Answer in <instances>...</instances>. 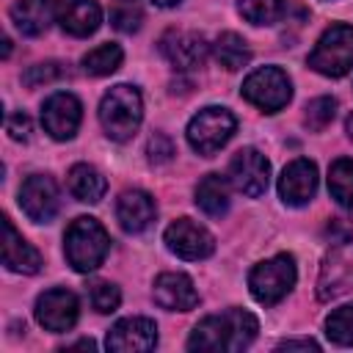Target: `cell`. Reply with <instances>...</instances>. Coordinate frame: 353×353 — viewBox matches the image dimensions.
I'll use <instances>...</instances> for the list:
<instances>
[{
    "label": "cell",
    "mask_w": 353,
    "mask_h": 353,
    "mask_svg": "<svg viewBox=\"0 0 353 353\" xmlns=\"http://www.w3.org/2000/svg\"><path fill=\"white\" fill-rule=\"evenodd\" d=\"M77 314H80V303H77V295L69 290L55 287L41 292L36 301V320L47 331H55V334L69 331L77 323Z\"/></svg>",
    "instance_id": "obj_13"
},
{
    "label": "cell",
    "mask_w": 353,
    "mask_h": 353,
    "mask_svg": "<svg viewBox=\"0 0 353 353\" xmlns=\"http://www.w3.org/2000/svg\"><path fill=\"white\" fill-rule=\"evenodd\" d=\"M6 130H8V135L14 141H28L30 138V119H28V113H11L6 119Z\"/></svg>",
    "instance_id": "obj_34"
},
{
    "label": "cell",
    "mask_w": 353,
    "mask_h": 353,
    "mask_svg": "<svg viewBox=\"0 0 353 353\" xmlns=\"http://www.w3.org/2000/svg\"><path fill=\"white\" fill-rule=\"evenodd\" d=\"M160 50L176 69H196L207 58V41L193 30H168L160 41Z\"/></svg>",
    "instance_id": "obj_16"
},
{
    "label": "cell",
    "mask_w": 353,
    "mask_h": 353,
    "mask_svg": "<svg viewBox=\"0 0 353 353\" xmlns=\"http://www.w3.org/2000/svg\"><path fill=\"white\" fill-rule=\"evenodd\" d=\"M295 259L290 254H279V256H270L265 262H259L251 273H248V287H251V295L265 303V306H273L279 303L295 284Z\"/></svg>",
    "instance_id": "obj_5"
},
{
    "label": "cell",
    "mask_w": 353,
    "mask_h": 353,
    "mask_svg": "<svg viewBox=\"0 0 353 353\" xmlns=\"http://www.w3.org/2000/svg\"><path fill=\"white\" fill-rule=\"evenodd\" d=\"M108 350L116 353H143L157 345V325L149 317H124L119 320L105 339Z\"/></svg>",
    "instance_id": "obj_14"
},
{
    "label": "cell",
    "mask_w": 353,
    "mask_h": 353,
    "mask_svg": "<svg viewBox=\"0 0 353 353\" xmlns=\"http://www.w3.org/2000/svg\"><path fill=\"white\" fill-rule=\"evenodd\" d=\"M61 77H69V72H66V66L58 63V61L36 63V66H30V69L22 74L25 85H30V88H36V85H41V83H55V80H61Z\"/></svg>",
    "instance_id": "obj_32"
},
{
    "label": "cell",
    "mask_w": 353,
    "mask_h": 353,
    "mask_svg": "<svg viewBox=\"0 0 353 353\" xmlns=\"http://www.w3.org/2000/svg\"><path fill=\"white\" fill-rule=\"evenodd\" d=\"M353 290V240H336L320 265L317 298L331 301Z\"/></svg>",
    "instance_id": "obj_8"
},
{
    "label": "cell",
    "mask_w": 353,
    "mask_h": 353,
    "mask_svg": "<svg viewBox=\"0 0 353 353\" xmlns=\"http://www.w3.org/2000/svg\"><path fill=\"white\" fill-rule=\"evenodd\" d=\"M80 119H83V105L77 97H72L66 91L47 97L41 105V124L55 141H69L77 132Z\"/></svg>",
    "instance_id": "obj_12"
},
{
    "label": "cell",
    "mask_w": 353,
    "mask_h": 353,
    "mask_svg": "<svg viewBox=\"0 0 353 353\" xmlns=\"http://www.w3.org/2000/svg\"><path fill=\"white\" fill-rule=\"evenodd\" d=\"M234 127H237V119L226 108L210 105V108L199 110L190 119V124H188V143L199 154L210 157L234 135Z\"/></svg>",
    "instance_id": "obj_6"
},
{
    "label": "cell",
    "mask_w": 353,
    "mask_h": 353,
    "mask_svg": "<svg viewBox=\"0 0 353 353\" xmlns=\"http://www.w3.org/2000/svg\"><path fill=\"white\" fill-rule=\"evenodd\" d=\"M243 97L265 113L281 110L292 97V83L279 66H262L243 80Z\"/></svg>",
    "instance_id": "obj_7"
},
{
    "label": "cell",
    "mask_w": 353,
    "mask_h": 353,
    "mask_svg": "<svg viewBox=\"0 0 353 353\" xmlns=\"http://www.w3.org/2000/svg\"><path fill=\"white\" fill-rule=\"evenodd\" d=\"M110 22L121 33H135L143 22V11L138 0H113L110 3Z\"/></svg>",
    "instance_id": "obj_28"
},
{
    "label": "cell",
    "mask_w": 353,
    "mask_h": 353,
    "mask_svg": "<svg viewBox=\"0 0 353 353\" xmlns=\"http://www.w3.org/2000/svg\"><path fill=\"white\" fill-rule=\"evenodd\" d=\"M345 130H347V135H350V141H353V113L347 116V121H345Z\"/></svg>",
    "instance_id": "obj_37"
},
{
    "label": "cell",
    "mask_w": 353,
    "mask_h": 353,
    "mask_svg": "<svg viewBox=\"0 0 353 353\" xmlns=\"http://www.w3.org/2000/svg\"><path fill=\"white\" fill-rule=\"evenodd\" d=\"M314 190H317V165L306 157L292 160L279 176V196L290 207H301L312 201Z\"/></svg>",
    "instance_id": "obj_15"
},
{
    "label": "cell",
    "mask_w": 353,
    "mask_h": 353,
    "mask_svg": "<svg viewBox=\"0 0 353 353\" xmlns=\"http://www.w3.org/2000/svg\"><path fill=\"white\" fill-rule=\"evenodd\" d=\"M320 345L312 339H284L279 342V350H317Z\"/></svg>",
    "instance_id": "obj_35"
},
{
    "label": "cell",
    "mask_w": 353,
    "mask_h": 353,
    "mask_svg": "<svg viewBox=\"0 0 353 353\" xmlns=\"http://www.w3.org/2000/svg\"><path fill=\"white\" fill-rule=\"evenodd\" d=\"M152 3H157V6H163V8H171V6H176V3H182V0H152Z\"/></svg>",
    "instance_id": "obj_36"
},
{
    "label": "cell",
    "mask_w": 353,
    "mask_h": 353,
    "mask_svg": "<svg viewBox=\"0 0 353 353\" xmlns=\"http://www.w3.org/2000/svg\"><path fill=\"white\" fill-rule=\"evenodd\" d=\"M66 182H69L72 196H74L77 201H85V204H97V201L105 196V190H108L105 176H102L94 165H88V163L72 165Z\"/></svg>",
    "instance_id": "obj_22"
},
{
    "label": "cell",
    "mask_w": 353,
    "mask_h": 353,
    "mask_svg": "<svg viewBox=\"0 0 353 353\" xmlns=\"http://www.w3.org/2000/svg\"><path fill=\"white\" fill-rule=\"evenodd\" d=\"M143 119V102L138 88L132 85H113L102 102H99V121L102 130L108 132V138L113 141H127L135 135V130L141 127Z\"/></svg>",
    "instance_id": "obj_3"
},
{
    "label": "cell",
    "mask_w": 353,
    "mask_h": 353,
    "mask_svg": "<svg viewBox=\"0 0 353 353\" xmlns=\"http://www.w3.org/2000/svg\"><path fill=\"white\" fill-rule=\"evenodd\" d=\"M110 237L97 218H74L63 237V254L77 273H91L102 265Z\"/></svg>",
    "instance_id": "obj_2"
},
{
    "label": "cell",
    "mask_w": 353,
    "mask_h": 353,
    "mask_svg": "<svg viewBox=\"0 0 353 353\" xmlns=\"http://www.w3.org/2000/svg\"><path fill=\"white\" fill-rule=\"evenodd\" d=\"M55 14L61 28L77 39L91 36L102 22V11L97 0H58Z\"/></svg>",
    "instance_id": "obj_19"
},
{
    "label": "cell",
    "mask_w": 353,
    "mask_h": 353,
    "mask_svg": "<svg viewBox=\"0 0 353 353\" xmlns=\"http://www.w3.org/2000/svg\"><path fill=\"white\" fill-rule=\"evenodd\" d=\"M309 66L325 77H342L353 66V25H331L309 52Z\"/></svg>",
    "instance_id": "obj_4"
},
{
    "label": "cell",
    "mask_w": 353,
    "mask_h": 353,
    "mask_svg": "<svg viewBox=\"0 0 353 353\" xmlns=\"http://www.w3.org/2000/svg\"><path fill=\"white\" fill-rule=\"evenodd\" d=\"M237 8L251 25H273L287 11L284 0H237Z\"/></svg>",
    "instance_id": "obj_27"
},
{
    "label": "cell",
    "mask_w": 353,
    "mask_h": 353,
    "mask_svg": "<svg viewBox=\"0 0 353 353\" xmlns=\"http://www.w3.org/2000/svg\"><path fill=\"white\" fill-rule=\"evenodd\" d=\"M270 179V163L256 149H240L229 163V182L248 199H256L268 190Z\"/></svg>",
    "instance_id": "obj_10"
},
{
    "label": "cell",
    "mask_w": 353,
    "mask_h": 353,
    "mask_svg": "<svg viewBox=\"0 0 353 353\" xmlns=\"http://www.w3.org/2000/svg\"><path fill=\"white\" fill-rule=\"evenodd\" d=\"M154 212H157L154 199L143 190H124L116 201V218H119L121 229L132 232V234L143 232L154 221Z\"/></svg>",
    "instance_id": "obj_20"
},
{
    "label": "cell",
    "mask_w": 353,
    "mask_h": 353,
    "mask_svg": "<svg viewBox=\"0 0 353 353\" xmlns=\"http://www.w3.org/2000/svg\"><path fill=\"white\" fill-rule=\"evenodd\" d=\"M328 190L342 207H353V160L339 157L328 168Z\"/></svg>",
    "instance_id": "obj_25"
},
{
    "label": "cell",
    "mask_w": 353,
    "mask_h": 353,
    "mask_svg": "<svg viewBox=\"0 0 353 353\" xmlns=\"http://www.w3.org/2000/svg\"><path fill=\"white\" fill-rule=\"evenodd\" d=\"M11 52V39H3V58H8Z\"/></svg>",
    "instance_id": "obj_38"
},
{
    "label": "cell",
    "mask_w": 353,
    "mask_h": 353,
    "mask_svg": "<svg viewBox=\"0 0 353 353\" xmlns=\"http://www.w3.org/2000/svg\"><path fill=\"white\" fill-rule=\"evenodd\" d=\"M88 301L91 306L99 312V314H108V312H116L119 303H121V292L116 284L110 281H91L88 284Z\"/></svg>",
    "instance_id": "obj_31"
},
{
    "label": "cell",
    "mask_w": 353,
    "mask_h": 353,
    "mask_svg": "<svg viewBox=\"0 0 353 353\" xmlns=\"http://www.w3.org/2000/svg\"><path fill=\"white\" fill-rule=\"evenodd\" d=\"M334 113H336V99H334V97H317V99H312V102L306 105L303 124H306L309 130L320 132V130H325V127L331 124Z\"/></svg>",
    "instance_id": "obj_30"
},
{
    "label": "cell",
    "mask_w": 353,
    "mask_h": 353,
    "mask_svg": "<svg viewBox=\"0 0 353 353\" xmlns=\"http://www.w3.org/2000/svg\"><path fill=\"white\" fill-rule=\"evenodd\" d=\"M121 66V47L119 44H99L97 50L85 52L83 55V69L94 77H102V74H110Z\"/></svg>",
    "instance_id": "obj_26"
},
{
    "label": "cell",
    "mask_w": 353,
    "mask_h": 353,
    "mask_svg": "<svg viewBox=\"0 0 353 353\" xmlns=\"http://www.w3.org/2000/svg\"><path fill=\"white\" fill-rule=\"evenodd\" d=\"M55 6L52 0H17L11 6V19L19 33L25 36H41L52 22Z\"/></svg>",
    "instance_id": "obj_21"
},
{
    "label": "cell",
    "mask_w": 353,
    "mask_h": 353,
    "mask_svg": "<svg viewBox=\"0 0 353 353\" xmlns=\"http://www.w3.org/2000/svg\"><path fill=\"white\" fill-rule=\"evenodd\" d=\"M163 237H165V245H168L171 254L182 256V259H190V262L207 259V256L215 251L212 234H210L201 223H196V221H190V218L174 221V223L165 229Z\"/></svg>",
    "instance_id": "obj_11"
},
{
    "label": "cell",
    "mask_w": 353,
    "mask_h": 353,
    "mask_svg": "<svg viewBox=\"0 0 353 353\" xmlns=\"http://www.w3.org/2000/svg\"><path fill=\"white\" fill-rule=\"evenodd\" d=\"M146 154H149V163L154 165H163L174 157V141L165 135V132H154L146 143Z\"/></svg>",
    "instance_id": "obj_33"
},
{
    "label": "cell",
    "mask_w": 353,
    "mask_h": 353,
    "mask_svg": "<svg viewBox=\"0 0 353 353\" xmlns=\"http://www.w3.org/2000/svg\"><path fill=\"white\" fill-rule=\"evenodd\" d=\"M196 204L210 215V218H221L229 210V185L221 174H207L199 185H196Z\"/></svg>",
    "instance_id": "obj_23"
},
{
    "label": "cell",
    "mask_w": 353,
    "mask_h": 353,
    "mask_svg": "<svg viewBox=\"0 0 353 353\" xmlns=\"http://www.w3.org/2000/svg\"><path fill=\"white\" fill-rule=\"evenodd\" d=\"M215 61L223 69L234 72V69H240L251 61V50L245 44V39H240L237 33H221L215 39Z\"/></svg>",
    "instance_id": "obj_24"
},
{
    "label": "cell",
    "mask_w": 353,
    "mask_h": 353,
    "mask_svg": "<svg viewBox=\"0 0 353 353\" xmlns=\"http://www.w3.org/2000/svg\"><path fill=\"white\" fill-rule=\"evenodd\" d=\"M3 265L14 273H39L41 254L14 229L11 218L3 215Z\"/></svg>",
    "instance_id": "obj_18"
},
{
    "label": "cell",
    "mask_w": 353,
    "mask_h": 353,
    "mask_svg": "<svg viewBox=\"0 0 353 353\" xmlns=\"http://www.w3.org/2000/svg\"><path fill=\"white\" fill-rule=\"evenodd\" d=\"M19 207L25 210V215L36 223H50L58 215L61 207V196H58V185L52 176L47 174H33L22 182L19 188Z\"/></svg>",
    "instance_id": "obj_9"
},
{
    "label": "cell",
    "mask_w": 353,
    "mask_h": 353,
    "mask_svg": "<svg viewBox=\"0 0 353 353\" xmlns=\"http://www.w3.org/2000/svg\"><path fill=\"white\" fill-rule=\"evenodd\" d=\"M259 331V323L251 312L245 309H226L221 314L204 317L190 339L188 350H210V353H237L254 342Z\"/></svg>",
    "instance_id": "obj_1"
},
{
    "label": "cell",
    "mask_w": 353,
    "mask_h": 353,
    "mask_svg": "<svg viewBox=\"0 0 353 353\" xmlns=\"http://www.w3.org/2000/svg\"><path fill=\"white\" fill-rule=\"evenodd\" d=\"M154 303L168 312H190L199 303V292L185 273H160L154 279Z\"/></svg>",
    "instance_id": "obj_17"
},
{
    "label": "cell",
    "mask_w": 353,
    "mask_h": 353,
    "mask_svg": "<svg viewBox=\"0 0 353 353\" xmlns=\"http://www.w3.org/2000/svg\"><path fill=\"white\" fill-rule=\"evenodd\" d=\"M325 334H328V339L334 345H353V303L328 314Z\"/></svg>",
    "instance_id": "obj_29"
}]
</instances>
